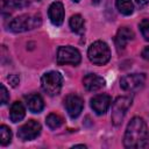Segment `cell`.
<instances>
[{
    "label": "cell",
    "instance_id": "6da1fadb",
    "mask_svg": "<svg viewBox=\"0 0 149 149\" xmlns=\"http://www.w3.org/2000/svg\"><path fill=\"white\" fill-rule=\"evenodd\" d=\"M149 141V130L142 118H133L125 133L123 144L126 148H143Z\"/></svg>",
    "mask_w": 149,
    "mask_h": 149
},
{
    "label": "cell",
    "instance_id": "7a4b0ae2",
    "mask_svg": "<svg viewBox=\"0 0 149 149\" xmlns=\"http://www.w3.org/2000/svg\"><path fill=\"white\" fill-rule=\"evenodd\" d=\"M41 23L42 17L40 14H23L12 20L9 23V29L14 33H23L40 27Z\"/></svg>",
    "mask_w": 149,
    "mask_h": 149
},
{
    "label": "cell",
    "instance_id": "3957f363",
    "mask_svg": "<svg viewBox=\"0 0 149 149\" xmlns=\"http://www.w3.org/2000/svg\"><path fill=\"white\" fill-rule=\"evenodd\" d=\"M41 86L47 94L51 97L57 95L59 94L63 86V77L57 71L47 72L41 78Z\"/></svg>",
    "mask_w": 149,
    "mask_h": 149
},
{
    "label": "cell",
    "instance_id": "277c9868",
    "mask_svg": "<svg viewBox=\"0 0 149 149\" xmlns=\"http://www.w3.org/2000/svg\"><path fill=\"white\" fill-rule=\"evenodd\" d=\"M88 59L97 65L106 64L111 58V51L108 45L102 41H97L92 43L87 50Z\"/></svg>",
    "mask_w": 149,
    "mask_h": 149
},
{
    "label": "cell",
    "instance_id": "5b68a950",
    "mask_svg": "<svg viewBox=\"0 0 149 149\" xmlns=\"http://www.w3.org/2000/svg\"><path fill=\"white\" fill-rule=\"evenodd\" d=\"M130 106H132V99L129 97H118L114 100L112 105V115H111L113 125L119 126L122 122L126 112Z\"/></svg>",
    "mask_w": 149,
    "mask_h": 149
},
{
    "label": "cell",
    "instance_id": "8992f818",
    "mask_svg": "<svg viewBox=\"0 0 149 149\" xmlns=\"http://www.w3.org/2000/svg\"><path fill=\"white\" fill-rule=\"evenodd\" d=\"M80 52L70 45L65 47H59L57 51V63L59 65L64 64H71V65H77L80 63Z\"/></svg>",
    "mask_w": 149,
    "mask_h": 149
},
{
    "label": "cell",
    "instance_id": "52a82bcc",
    "mask_svg": "<svg viewBox=\"0 0 149 149\" xmlns=\"http://www.w3.org/2000/svg\"><path fill=\"white\" fill-rule=\"evenodd\" d=\"M146 76L143 73H130L121 78L120 86L122 90L128 92H136L144 86Z\"/></svg>",
    "mask_w": 149,
    "mask_h": 149
},
{
    "label": "cell",
    "instance_id": "ba28073f",
    "mask_svg": "<svg viewBox=\"0 0 149 149\" xmlns=\"http://www.w3.org/2000/svg\"><path fill=\"white\" fill-rule=\"evenodd\" d=\"M41 133V125L36 120H29L17 130V137L22 141H30L37 137Z\"/></svg>",
    "mask_w": 149,
    "mask_h": 149
},
{
    "label": "cell",
    "instance_id": "9c48e42d",
    "mask_svg": "<svg viewBox=\"0 0 149 149\" xmlns=\"http://www.w3.org/2000/svg\"><path fill=\"white\" fill-rule=\"evenodd\" d=\"M64 106L68 111V114L71 119H76L79 116V114L83 111L84 101L83 99L77 94H69L64 99Z\"/></svg>",
    "mask_w": 149,
    "mask_h": 149
},
{
    "label": "cell",
    "instance_id": "30bf717a",
    "mask_svg": "<svg viewBox=\"0 0 149 149\" xmlns=\"http://www.w3.org/2000/svg\"><path fill=\"white\" fill-rule=\"evenodd\" d=\"M111 102L112 99L108 94H98L91 99V107L98 115H102L107 112Z\"/></svg>",
    "mask_w": 149,
    "mask_h": 149
},
{
    "label": "cell",
    "instance_id": "8fae6325",
    "mask_svg": "<svg viewBox=\"0 0 149 149\" xmlns=\"http://www.w3.org/2000/svg\"><path fill=\"white\" fill-rule=\"evenodd\" d=\"M49 19L54 26H61L64 21V7L59 1L52 2L48 10Z\"/></svg>",
    "mask_w": 149,
    "mask_h": 149
},
{
    "label": "cell",
    "instance_id": "7c38bea8",
    "mask_svg": "<svg viewBox=\"0 0 149 149\" xmlns=\"http://www.w3.org/2000/svg\"><path fill=\"white\" fill-rule=\"evenodd\" d=\"M83 85L86 88V91L95 92L105 86V79L98 74L88 73L83 78Z\"/></svg>",
    "mask_w": 149,
    "mask_h": 149
},
{
    "label": "cell",
    "instance_id": "4fadbf2b",
    "mask_svg": "<svg viewBox=\"0 0 149 149\" xmlns=\"http://www.w3.org/2000/svg\"><path fill=\"white\" fill-rule=\"evenodd\" d=\"M134 38V33L133 30H130L128 27H121L118 33H116V36H115V45L116 48L120 50V49H123L126 47V44Z\"/></svg>",
    "mask_w": 149,
    "mask_h": 149
},
{
    "label": "cell",
    "instance_id": "5bb4252c",
    "mask_svg": "<svg viewBox=\"0 0 149 149\" xmlns=\"http://www.w3.org/2000/svg\"><path fill=\"white\" fill-rule=\"evenodd\" d=\"M26 102L28 106V109L33 113H40L44 108V101L42 97L37 93H33L26 97Z\"/></svg>",
    "mask_w": 149,
    "mask_h": 149
},
{
    "label": "cell",
    "instance_id": "9a60e30c",
    "mask_svg": "<svg viewBox=\"0 0 149 149\" xmlns=\"http://www.w3.org/2000/svg\"><path fill=\"white\" fill-rule=\"evenodd\" d=\"M26 115V109L23 107V105L20 101H15L13 102V105L10 106V111H9V118L13 122H19L21 121Z\"/></svg>",
    "mask_w": 149,
    "mask_h": 149
},
{
    "label": "cell",
    "instance_id": "2e32d148",
    "mask_svg": "<svg viewBox=\"0 0 149 149\" xmlns=\"http://www.w3.org/2000/svg\"><path fill=\"white\" fill-rule=\"evenodd\" d=\"M69 24H70L71 30L77 34H81L84 31V20L81 17V15H79V14L72 15L69 21Z\"/></svg>",
    "mask_w": 149,
    "mask_h": 149
},
{
    "label": "cell",
    "instance_id": "e0dca14e",
    "mask_svg": "<svg viewBox=\"0 0 149 149\" xmlns=\"http://www.w3.org/2000/svg\"><path fill=\"white\" fill-rule=\"evenodd\" d=\"M115 5L119 12L123 15H130L134 10V6L130 0H116Z\"/></svg>",
    "mask_w": 149,
    "mask_h": 149
},
{
    "label": "cell",
    "instance_id": "ac0fdd59",
    "mask_svg": "<svg viewBox=\"0 0 149 149\" xmlns=\"http://www.w3.org/2000/svg\"><path fill=\"white\" fill-rule=\"evenodd\" d=\"M45 123L48 125L49 128L51 129H56L58 127H61L63 125V118L59 116L58 114H55V113H51L47 116L45 119Z\"/></svg>",
    "mask_w": 149,
    "mask_h": 149
},
{
    "label": "cell",
    "instance_id": "d6986e66",
    "mask_svg": "<svg viewBox=\"0 0 149 149\" xmlns=\"http://www.w3.org/2000/svg\"><path fill=\"white\" fill-rule=\"evenodd\" d=\"M10 141H12V132L7 126L2 125L0 127V143L2 146H7L8 143H10Z\"/></svg>",
    "mask_w": 149,
    "mask_h": 149
},
{
    "label": "cell",
    "instance_id": "ffe728a7",
    "mask_svg": "<svg viewBox=\"0 0 149 149\" xmlns=\"http://www.w3.org/2000/svg\"><path fill=\"white\" fill-rule=\"evenodd\" d=\"M140 30H141L143 37L147 41H149V21L148 20L141 21V23H140Z\"/></svg>",
    "mask_w": 149,
    "mask_h": 149
},
{
    "label": "cell",
    "instance_id": "44dd1931",
    "mask_svg": "<svg viewBox=\"0 0 149 149\" xmlns=\"http://www.w3.org/2000/svg\"><path fill=\"white\" fill-rule=\"evenodd\" d=\"M12 6L15 8H24L29 6V0H12Z\"/></svg>",
    "mask_w": 149,
    "mask_h": 149
},
{
    "label": "cell",
    "instance_id": "7402d4cb",
    "mask_svg": "<svg viewBox=\"0 0 149 149\" xmlns=\"http://www.w3.org/2000/svg\"><path fill=\"white\" fill-rule=\"evenodd\" d=\"M8 100H9V93L6 88V86L3 84H1V104L5 105V104H7Z\"/></svg>",
    "mask_w": 149,
    "mask_h": 149
},
{
    "label": "cell",
    "instance_id": "603a6c76",
    "mask_svg": "<svg viewBox=\"0 0 149 149\" xmlns=\"http://www.w3.org/2000/svg\"><path fill=\"white\" fill-rule=\"evenodd\" d=\"M7 80L9 81V84H10L13 87H16V86L19 85V83H20V78H19L17 74H9V76L7 77Z\"/></svg>",
    "mask_w": 149,
    "mask_h": 149
},
{
    "label": "cell",
    "instance_id": "cb8c5ba5",
    "mask_svg": "<svg viewBox=\"0 0 149 149\" xmlns=\"http://www.w3.org/2000/svg\"><path fill=\"white\" fill-rule=\"evenodd\" d=\"M142 57L144 58V59H147V61H149V47H146L143 50H142Z\"/></svg>",
    "mask_w": 149,
    "mask_h": 149
},
{
    "label": "cell",
    "instance_id": "d4e9b609",
    "mask_svg": "<svg viewBox=\"0 0 149 149\" xmlns=\"http://www.w3.org/2000/svg\"><path fill=\"white\" fill-rule=\"evenodd\" d=\"M135 2L139 6H146L147 3H149V0H135Z\"/></svg>",
    "mask_w": 149,
    "mask_h": 149
},
{
    "label": "cell",
    "instance_id": "484cf974",
    "mask_svg": "<svg viewBox=\"0 0 149 149\" xmlns=\"http://www.w3.org/2000/svg\"><path fill=\"white\" fill-rule=\"evenodd\" d=\"M100 1H101V0H92V2H93L94 5H98V3L100 2Z\"/></svg>",
    "mask_w": 149,
    "mask_h": 149
},
{
    "label": "cell",
    "instance_id": "4316f807",
    "mask_svg": "<svg viewBox=\"0 0 149 149\" xmlns=\"http://www.w3.org/2000/svg\"><path fill=\"white\" fill-rule=\"evenodd\" d=\"M72 1H74V2H78V1H80V0H72Z\"/></svg>",
    "mask_w": 149,
    "mask_h": 149
},
{
    "label": "cell",
    "instance_id": "83f0119b",
    "mask_svg": "<svg viewBox=\"0 0 149 149\" xmlns=\"http://www.w3.org/2000/svg\"><path fill=\"white\" fill-rule=\"evenodd\" d=\"M37 1H41V0H37Z\"/></svg>",
    "mask_w": 149,
    "mask_h": 149
}]
</instances>
